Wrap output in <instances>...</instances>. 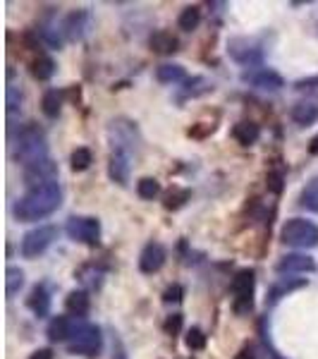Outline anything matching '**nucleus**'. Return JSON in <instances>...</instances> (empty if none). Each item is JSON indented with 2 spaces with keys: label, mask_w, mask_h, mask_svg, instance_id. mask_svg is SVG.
Segmentation results:
<instances>
[{
  "label": "nucleus",
  "mask_w": 318,
  "mask_h": 359,
  "mask_svg": "<svg viewBox=\"0 0 318 359\" xmlns=\"http://www.w3.org/2000/svg\"><path fill=\"white\" fill-rule=\"evenodd\" d=\"M228 53L234 63L244 65V68H259L263 63V46L256 38L249 36H237V38H230L228 43Z\"/></svg>",
  "instance_id": "nucleus-5"
},
{
  "label": "nucleus",
  "mask_w": 318,
  "mask_h": 359,
  "mask_svg": "<svg viewBox=\"0 0 318 359\" xmlns=\"http://www.w3.org/2000/svg\"><path fill=\"white\" fill-rule=\"evenodd\" d=\"M234 359H256V355H254V350H251V347H242V350L234 355Z\"/></svg>",
  "instance_id": "nucleus-41"
},
{
  "label": "nucleus",
  "mask_w": 318,
  "mask_h": 359,
  "mask_svg": "<svg viewBox=\"0 0 318 359\" xmlns=\"http://www.w3.org/2000/svg\"><path fill=\"white\" fill-rule=\"evenodd\" d=\"M60 204H63V190L58 182H48L41 187H31L26 194H22L15 204V215L22 223H34L56 213Z\"/></svg>",
  "instance_id": "nucleus-1"
},
{
  "label": "nucleus",
  "mask_w": 318,
  "mask_h": 359,
  "mask_svg": "<svg viewBox=\"0 0 318 359\" xmlns=\"http://www.w3.org/2000/svg\"><path fill=\"white\" fill-rule=\"evenodd\" d=\"M38 31H41L43 41H46L48 46H51V48H60V43H63V41H60L58 31H53L51 26H41V29H38Z\"/></svg>",
  "instance_id": "nucleus-38"
},
{
  "label": "nucleus",
  "mask_w": 318,
  "mask_h": 359,
  "mask_svg": "<svg viewBox=\"0 0 318 359\" xmlns=\"http://www.w3.org/2000/svg\"><path fill=\"white\" fill-rule=\"evenodd\" d=\"M58 178V165L46 158V161H38L34 165H26L24 168V182L31 187H41V185H48V182H56Z\"/></svg>",
  "instance_id": "nucleus-11"
},
{
  "label": "nucleus",
  "mask_w": 318,
  "mask_h": 359,
  "mask_svg": "<svg viewBox=\"0 0 318 359\" xmlns=\"http://www.w3.org/2000/svg\"><path fill=\"white\" fill-rule=\"evenodd\" d=\"M108 137H111L113 142V151H125V153H132V156H134V151L141 144L136 125L125 118L113 120L111 127H108Z\"/></svg>",
  "instance_id": "nucleus-7"
},
{
  "label": "nucleus",
  "mask_w": 318,
  "mask_h": 359,
  "mask_svg": "<svg viewBox=\"0 0 318 359\" xmlns=\"http://www.w3.org/2000/svg\"><path fill=\"white\" fill-rule=\"evenodd\" d=\"M56 240H58L56 225H38V228L29 230V233L22 237L19 252L24 259H36V257H41Z\"/></svg>",
  "instance_id": "nucleus-6"
},
{
  "label": "nucleus",
  "mask_w": 318,
  "mask_h": 359,
  "mask_svg": "<svg viewBox=\"0 0 318 359\" xmlns=\"http://www.w3.org/2000/svg\"><path fill=\"white\" fill-rule=\"evenodd\" d=\"M254 290H256V273L251 268H242L232 278V295H234V312L246 314L254 307Z\"/></svg>",
  "instance_id": "nucleus-9"
},
{
  "label": "nucleus",
  "mask_w": 318,
  "mask_h": 359,
  "mask_svg": "<svg viewBox=\"0 0 318 359\" xmlns=\"http://www.w3.org/2000/svg\"><path fill=\"white\" fill-rule=\"evenodd\" d=\"M56 75V63H53L48 55H41V58H36L34 63H31V77L38 82H46L51 79V77Z\"/></svg>",
  "instance_id": "nucleus-25"
},
{
  "label": "nucleus",
  "mask_w": 318,
  "mask_h": 359,
  "mask_svg": "<svg viewBox=\"0 0 318 359\" xmlns=\"http://www.w3.org/2000/svg\"><path fill=\"white\" fill-rule=\"evenodd\" d=\"M22 287H24V270L17 266H10L5 270V295H8V300L19 295Z\"/></svg>",
  "instance_id": "nucleus-24"
},
{
  "label": "nucleus",
  "mask_w": 318,
  "mask_h": 359,
  "mask_svg": "<svg viewBox=\"0 0 318 359\" xmlns=\"http://www.w3.org/2000/svg\"><path fill=\"white\" fill-rule=\"evenodd\" d=\"M201 24V8L199 5H189L180 13V20H177V26L182 31H194L196 26Z\"/></svg>",
  "instance_id": "nucleus-26"
},
{
  "label": "nucleus",
  "mask_w": 318,
  "mask_h": 359,
  "mask_svg": "<svg viewBox=\"0 0 318 359\" xmlns=\"http://www.w3.org/2000/svg\"><path fill=\"white\" fill-rule=\"evenodd\" d=\"M70 163H72V170L74 173H81V170H86L91 163H94V156H91L89 148H74L72 156H70Z\"/></svg>",
  "instance_id": "nucleus-31"
},
{
  "label": "nucleus",
  "mask_w": 318,
  "mask_h": 359,
  "mask_svg": "<svg viewBox=\"0 0 318 359\" xmlns=\"http://www.w3.org/2000/svg\"><path fill=\"white\" fill-rule=\"evenodd\" d=\"M294 89H318V75H316V77H306V79L294 82Z\"/></svg>",
  "instance_id": "nucleus-39"
},
{
  "label": "nucleus",
  "mask_w": 318,
  "mask_h": 359,
  "mask_svg": "<svg viewBox=\"0 0 318 359\" xmlns=\"http://www.w3.org/2000/svg\"><path fill=\"white\" fill-rule=\"evenodd\" d=\"M103 347V335L101 328L84 319H74L72 335L67 340V352L70 355H81V357H98Z\"/></svg>",
  "instance_id": "nucleus-3"
},
{
  "label": "nucleus",
  "mask_w": 318,
  "mask_h": 359,
  "mask_svg": "<svg viewBox=\"0 0 318 359\" xmlns=\"http://www.w3.org/2000/svg\"><path fill=\"white\" fill-rule=\"evenodd\" d=\"M246 84H251L254 89H261V91H280L285 86V79L278 72L273 70H254V72H246L242 77Z\"/></svg>",
  "instance_id": "nucleus-13"
},
{
  "label": "nucleus",
  "mask_w": 318,
  "mask_h": 359,
  "mask_svg": "<svg viewBox=\"0 0 318 359\" xmlns=\"http://www.w3.org/2000/svg\"><path fill=\"white\" fill-rule=\"evenodd\" d=\"M65 233L70 235V240L94 247L101 240V220L94 215H72L65 225Z\"/></svg>",
  "instance_id": "nucleus-8"
},
{
  "label": "nucleus",
  "mask_w": 318,
  "mask_h": 359,
  "mask_svg": "<svg viewBox=\"0 0 318 359\" xmlns=\"http://www.w3.org/2000/svg\"><path fill=\"white\" fill-rule=\"evenodd\" d=\"M318 266L316 261L311 257H306V254H285V257L280 259V261L276 263V270L278 273H314Z\"/></svg>",
  "instance_id": "nucleus-14"
},
{
  "label": "nucleus",
  "mask_w": 318,
  "mask_h": 359,
  "mask_svg": "<svg viewBox=\"0 0 318 359\" xmlns=\"http://www.w3.org/2000/svg\"><path fill=\"white\" fill-rule=\"evenodd\" d=\"M166 259H168V254L163 250L161 242H149L139 254V270L146 275L158 273V270L163 268V263H166Z\"/></svg>",
  "instance_id": "nucleus-12"
},
{
  "label": "nucleus",
  "mask_w": 318,
  "mask_h": 359,
  "mask_svg": "<svg viewBox=\"0 0 318 359\" xmlns=\"http://www.w3.org/2000/svg\"><path fill=\"white\" fill-rule=\"evenodd\" d=\"M29 359H53V350H51V347H41V350L31 352Z\"/></svg>",
  "instance_id": "nucleus-40"
},
{
  "label": "nucleus",
  "mask_w": 318,
  "mask_h": 359,
  "mask_svg": "<svg viewBox=\"0 0 318 359\" xmlns=\"http://www.w3.org/2000/svg\"><path fill=\"white\" fill-rule=\"evenodd\" d=\"M187 199H189V190H173L166 197V208L168 211H177V208H182L187 204Z\"/></svg>",
  "instance_id": "nucleus-32"
},
{
  "label": "nucleus",
  "mask_w": 318,
  "mask_h": 359,
  "mask_svg": "<svg viewBox=\"0 0 318 359\" xmlns=\"http://www.w3.org/2000/svg\"><path fill=\"white\" fill-rule=\"evenodd\" d=\"M163 330H166V335H177L180 330H182V314H173V316H168L166 323H163Z\"/></svg>",
  "instance_id": "nucleus-35"
},
{
  "label": "nucleus",
  "mask_w": 318,
  "mask_h": 359,
  "mask_svg": "<svg viewBox=\"0 0 318 359\" xmlns=\"http://www.w3.org/2000/svg\"><path fill=\"white\" fill-rule=\"evenodd\" d=\"M156 79L161 84H177V82L187 79V72H184L182 65H161L156 70Z\"/></svg>",
  "instance_id": "nucleus-23"
},
{
  "label": "nucleus",
  "mask_w": 318,
  "mask_h": 359,
  "mask_svg": "<svg viewBox=\"0 0 318 359\" xmlns=\"http://www.w3.org/2000/svg\"><path fill=\"white\" fill-rule=\"evenodd\" d=\"M19 103H22V91L17 89V86L10 84L8 86V110L10 113H15V110L19 108Z\"/></svg>",
  "instance_id": "nucleus-36"
},
{
  "label": "nucleus",
  "mask_w": 318,
  "mask_h": 359,
  "mask_svg": "<svg viewBox=\"0 0 318 359\" xmlns=\"http://www.w3.org/2000/svg\"><path fill=\"white\" fill-rule=\"evenodd\" d=\"M15 158H17V163H22L24 168L48 158L46 135H43V130H38L34 123L24 125L17 132V139H15Z\"/></svg>",
  "instance_id": "nucleus-2"
},
{
  "label": "nucleus",
  "mask_w": 318,
  "mask_h": 359,
  "mask_svg": "<svg viewBox=\"0 0 318 359\" xmlns=\"http://www.w3.org/2000/svg\"><path fill=\"white\" fill-rule=\"evenodd\" d=\"M26 307L34 312V316L46 319L48 314H51V292H48V287L46 285H36L34 290L29 292Z\"/></svg>",
  "instance_id": "nucleus-16"
},
{
  "label": "nucleus",
  "mask_w": 318,
  "mask_h": 359,
  "mask_svg": "<svg viewBox=\"0 0 318 359\" xmlns=\"http://www.w3.org/2000/svg\"><path fill=\"white\" fill-rule=\"evenodd\" d=\"M182 297H184V287L182 285H170L166 292H163V302H166V305H180V302H182Z\"/></svg>",
  "instance_id": "nucleus-34"
},
{
  "label": "nucleus",
  "mask_w": 318,
  "mask_h": 359,
  "mask_svg": "<svg viewBox=\"0 0 318 359\" xmlns=\"http://www.w3.org/2000/svg\"><path fill=\"white\" fill-rule=\"evenodd\" d=\"M232 137H234V142L242 144V146H251V144L259 142L261 127L256 123H251V120H242V123H237L232 127Z\"/></svg>",
  "instance_id": "nucleus-19"
},
{
  "label": "nucleus",
  "mask_w": 318,
  "mask_h": 359,
  "mask_svg": "<svg viewBox=\"0 0 318 359\" xmlns=\"http://www.w3.org/2000/svg\"><path fill=\"white\" fill-rule=\"evenodd\" d=\"M211 89H213V84L206 79V77H191V79L184 82V86H182L184 96H191V98L201 96V93H208Z\"/></svg>",
  "instance_id": "nucleus-29"
},
{
  "label": "nucleus",
  "mask_w": 318,
  "mask_h": 359,
  "mask_svg": "<svg viewBox=\"0 0 318 359\" xmlns=\"http://www.w3.org/2000/svg\"><path fill=\"white\" fill-rule=\"evenodd\" d=\"M299 206L306 211H318V178L306 182V187L299 194Z\"/></svg>",
  "instance_id": "nucleus-27"
},
{
  "label": "nucleus",
  "mask_w": 318,
  "mask_h": 359,
  "mask_svg": "<svg viewBox=\"0 0 318 359\" xmlns=\"http://www.w3.org/2000/svg\"><path fill=\"white\" fill-rule=\"evenodd\" d=\"M280 240L294 250H314L318 247V225L306 218H292L283 225Z\"/></svg>",
  "instance_id": "nucleus-4"
},
{
  "label": "nucleus",
  "mask_w": 318,
  "mask_h": 359,
  "mask_svg": "<svg viewBox=\"0 0 318 359\" xmlns=\"http://www.w3.org/2000/svg\"><path fill=\"white\" fill-rule=\"evenodd\" d=\"M309 153L311 156H318V135L309 142Z\"/></svg>",
  "instance_id": "nucleus-42"
},
{
  "label": "nucleus",
  "mask_w": 318,
  "mask_h": 359,
  "mask_svg": "<svg viewBox=\"0 0 318 359\" xmlns=\"http://www.w3.org/2000/svg\"><path fill=\"white\" fill-rule=\"evenodd\" d=\"M292 120L301 127H309L318 120V106L311 101H299L292 108Z\"/></svg>",
  "instance_id": "nucleus-22"
},
{
  "label": "nucleus",
  "mask_w": 318,
  "mask_h": 359,
  "mask_svg": "<svg viewBox=\"0 0 318 359\" xmlns=\"http://www.w3.org/2000/svg\"><path fill=\"white\" fill-rule=\"evenodd\" d=\"M136 194L141 199H146V201H153V199L161 194V182L156 178H141L136 182Z\"/></svg>",
  "instance_id": "nucleus-30"
},
{
  "label": "nucleus",
  "mask_w": 318,
  "mask_h": 359,
  "mask_svg": "<svg viewBox=\"0 0 318 359\" xmlns=\"http://www.w3.org/2000/svg\"><path fill=\"white\" fill-rule=\"evenodd\" d=\"M268 190L276 192V194H280L283 192V170H273V173H268Z\"/></svg>",
  "instance_id": "nucleus-37"
},
{
  "label": "nucleus",
  "mask_w": 318,
  "mask_h": 359,
  "mask_svg": "<svg viewBox=\"0 0 318 359\" xmlns=\"http://www.w3.org/2000/svg\"><path fill=\"white\" fill-rule=\"evenodd\" d=\"M301 287H306V278H278L276 283L271 285V290H268V302L276 305L283 297H287L289 292L301 290Z\"/></svg>",
  "instance_id": "nucleus-17"
},
{
  "label": "nucleus",
  "mask_w": 318,
  "mask_h": 359,
  "mask_svg": "<svg viewBox=\"0 0 318 359\" xmlns=\"http://www.w3.org/2000/svg\"><path fill=\"white\" fill-rule=\"evenodd\" d=\"M129 173H132V153L111 151V158H108V178L118 182V185H127Z\"/></svg>",
  "instance_id": "nucleus-15"
},
{
  "label": "nucleus",
  "mask_w": 318,
  "mask_h": 359,
  "mask_svg": "<svg viewBox=\"0 0 318 359\" xmlns=\"http://www.w3.org/2000/svg\"><path fill=\"white\" fill-rule=\"evenodd\" d=\"M184 342H187L189 350H204L206 347V335L201 328H189L187 335H184Z\"/></svg>",
  "instance_id": "nucleus-33"
},
{
  "label": "nucleus",
  "mask_w": 318,
  "mask_h": 359,
  "mask_svg": "<svg viewBox=\"0 0 318 359\" xmlns=\"http://www.w3.org/2000/svg\"><path fill=\"white\" fill-rule=\"evenodd\" d=\"M65 309H67L70 316L84 319L86 314H89V309H91V297H89V292H84V290H72V292L67 295V300H65Z\"/></svg>",
  "instance_id": "nucleus-18"
},
{
  "label": "nucleus",
  "mask_w": 318,
  "mask_h": 359,
  "mask_svg": "<svg viewBox=\"0 0 318 359\" xmlns=\"http://www.w3.org/2000/svg\"><path fill=\"white\" fill-rule=\"evenodd\" d=\"M72 326H74V319H67V316H56L51 323H48V338L51 342H67L70 335H72Z\"/></svg>",
  "instance_id": "nucleus-21"
},
{
  "label": "nucleus",
  "mask_w": 318,
  "mask_h": 359,
  "mask_svg": "<svg viewBox=\"0 0 318 359\" xmlns=\"http://www.w3.org/2000/svg\"><path fill=\"white\" fill-rule=\"evenodd\" d=\"M149 46H151V51H153V53L170 55V53L177 51L180 41H177V36H173V34H170V31L161 29V31H156V34H151V38H149Z\"/></svg>",
  "instance_id": "nucleus-20"
},
{
  "label": "nucleus",
  "mask_w": 318,
  "mask_h": 359,
  "mask_svg": "<svg viewBox=\"0 0 318 359\" xmlns=\"http://www.w3.org/2000/svg\"><path fill=\"white\" fill-rule=\"evenodd\" d=\"M41 110L48 115V118H58L60 110H63V93H60L58 89H51V91L43 93Z\"/></svg>",
  "instance_id": "nucleus-28"
},
{
  "label": "nucleus",
  "mask_w": 318,
  "mask_h": 359,
  "mask_svg": "<svg viewBox=\"0 0 318 359\" xmlns=\"http://www.w3.org/2000/svg\"><path fill=\"white\" fill-rule=\"evenodd\" d=\"M91 29H94V15L86 8L70 13L63 22V34L67 36V41H81L89 36Z\"/></svg>",
  "instance_id": "nucleus-10"
}]
</instances>
